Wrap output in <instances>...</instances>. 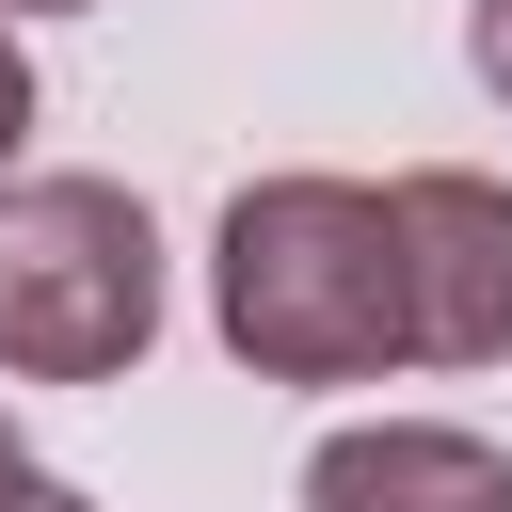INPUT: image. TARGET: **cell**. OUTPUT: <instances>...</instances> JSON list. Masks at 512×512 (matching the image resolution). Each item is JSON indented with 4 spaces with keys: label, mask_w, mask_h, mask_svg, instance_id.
Segmentation results:
<instances>
[{
    "label": "cell",
    "mask_w": 512,
    "mask_h": 512,
    "mask_svg": "<svg viewBox=\"0 0 512 512\" xmlns=\"http://www.w3.org/2000/svg\"><path fill=\"white\" fill-rule=\"evenodd\" d=\"M16 128H32V64H16V16H0V160H16Z\"/></svg>",
    "instance_id": "cell-6"
},
{
    "label": "cell",
    "mask_w": 512,
    "mask_h": 512,
    "mask_svg": "<svg viewBox=\"0 0 512 512\" xmlns=\"http://www.w3.org/2000/svg\"><path fill=\"white\" fill-rule=\"evenodd\" d=\"M464 64H480V80L512 96V0H480V16H464Z\"/></svg>",
    "instance_id": "cell-5"
},
{
    "label": "cell",
    "mask_w": 512,
    "mask_h": 512,
    "mask_svg": "<svg viewBox=\"0 0 512 512\" xmlns=\"http://www.w3.org/2000/svg\"><path fill=\"white\" fill-rule=\"evenodd\" d=\"M208 320L256 384H368L416 352L400 304V208L352 176H256L208 240Z\"/></svg>",
    "instance_id": "cell-1"
},
{
    "label": "cell",
    "mask_w": 512,
    "mask_h": 512,
    "mask_svg": "<svg viewBox=\"0 0 512 512\" xmlns=\"http://www.w3.org/2000/svg\"><path fill=\"white\" fill-rule=\"evenodd\" d=\"M16 512H96V496H64V480H32V496H16Z\"/></svg>",
    "instance_id": "cell-8"
},
{
    "label": "cell",
    "mask_w": 512,
    "mask_h": 512,
    "mask_svg": "<svg viewBox=\"0 0 512 512\" xmlns=\"http://www.w3.org/2000/svg\"><path fill=\"white\" fill-rule=\"evenodd\" d=\"M304 512H512V448L432 432V416H384V432H336L304 464Z\"/></svg>",
    "instance_id": "cell-4"
},
{
    "label": "cell",
    "mask_w": 512,
    "mask_h": 512,
    "mask_svg": "<svg viewBox=\"0 0 512 512\" xmlns=\"http://www.w3.org/2000/svg\"><path fill=\"white\" fill-rule=\"evenodd\" d=\"M160 336V224L128 176H0V368L112 384Z\"/></svg>",
    "instance_id": "cell-2"
},
{
    "label": "cell",
    "mask_w": 512,
    "mask_h": 512,
    "mask_svg": "<svg viewBox=\"0 0 512 512\" xmlns=\"http://www.w3.org/2000/svg\"><path fill=\"white\" fill-rule=\"evenodd\" d=\"M400 304H416V352L432 368H496L512 352V192L496 176H400Z\"/></svg>",
    "instance_id": "cell-3"
},
{
    "label": "cell",
    "mask_w": 512,
    "mask_h": 512,
    "mask_svg": "<svg viewBox=\"0 0 512 512\" xmlns=\"http://www.w3.org/2000/svg\"><path fill=\"white\" fill-rule=\"evenodd\" d=\"M0 16H96V0H0Z\"/></svg>",
    "instance_id": "cell-9"
},
{
    "label": "cell",
    "mask_w": 512,
    "mask_h": 512,
    "mask_svg": "<svg viewBox=\"0 0 512 512\" xmlns=\"http://www.w3.org/2000/svg\"><path fill=\"white\" fill-rule=\"evenodd\" d=\"M16 496H32V448H16V432H0V512H16Z\"/></svg>",
    "instance_id": "cell-7"
}]
</instances>
